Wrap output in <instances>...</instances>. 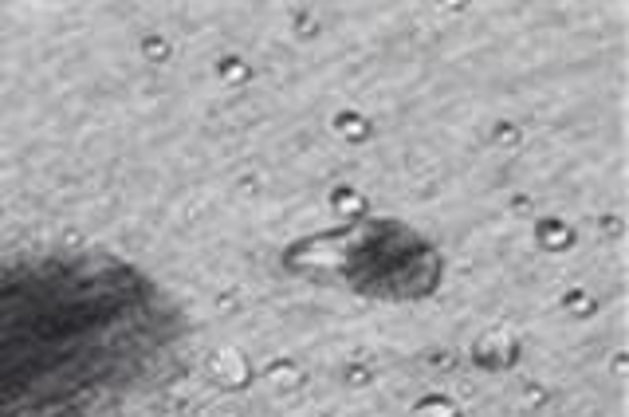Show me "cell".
<instances>
[{
    "mask_svg": "<svg viewBox=\"0 0 629 417\" xmlns=\"http://www.w3.org/2000/svg\"><path fill=\"white\" fill-rule=\"evenodd\" d=\"M417 417H452V406L449 401H425V406H417Z\"/></svg>",
    "mask_w": 629,
    "mask_h": 417,
    "instance_id": "obj_2",
    "label": "cell"
},
{
    "mask_svg": "<svg viewBox=\"0 0 629 417\" xmlns=\"http://www.w3.org/2000/svg\"><path fill=\"white\" fill-rule=\"evenodd\" d=\"M209 370H213L221 382H229V386H240L248 378V362L236 354V350H217L213 362H209Z\"/></svg>",
    "mask_w": 629,
    "mask_h": 417,
    "instance_id": "obj_1",
    "label": "cell"
}]
</instances>
